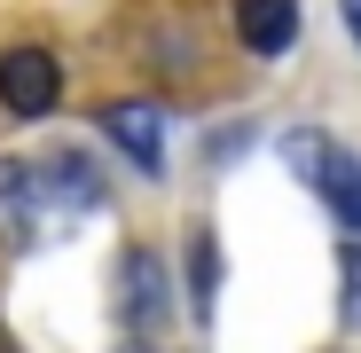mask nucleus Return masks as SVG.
<instances>
[{"label": "nucleus", "instance_id": "obj_1", "mask_svg": "<svg viewBox=\"0 0 361 353\" xmlns=\"http://www.w3.org/2000/svg\"><path fill=\"white\" fill-rule=\"evenodd\" d=\"M283 165L307 181L330 212H338V228H361V165L330 142V134H314V126H298V134H283Z\"/></svg>", "mask_w": 361, "mask_h": 353}, {"label": "nucleus", "instance_id": "obj_2", "mask_svg": "<svg viewBox=\"0 0 361 353\" xmlns=\"http://www.w3.org/2000/svg\"><path fill=\"white\" fill-rule=\"evenodd\" d=\"M55 102H63V71H55L47 47H8V55H0V110L47 118Z\"/></svg>", "mask_w": 361, "mask_h": 353}, {"label": "nucleus", "instance_id": "obj_3", "mask_svg": "<svg viewBox=\"0 0 361 353\" xmlns=\"http://www.w3.org/2000/svg\"><path fill=\"white\" fill-rule=\"evenodd\" d=\"M118 314H126L134 330H157L173 314V290H165V267L149 252H126L118 259Z\"/></svg>", "mask_w": 361, "mask_h": 353}, {"label": "nucleus", "instance_id": "obj_4", "mask_svg": "<svg viewBox=\"0 0 361 353\" xmlns=\"http://www.w3.org/2000/svg\"><path fill=\"white\" fill-rule=\"evenodd\" d=\"M102 134L126 149L142 173L165 165V110H157V102H110V110H102Z\"/></svg>", "mask_w": 361, "mask_h": 353}, {"label": "nucleus", "instance_id": "obj_5", "mask_svg": "<svg viewBox=\"0 0 361 353\" xmlns=\"http://www.w3.org/2000/svg\"><path fill=\"white\" fill-rule=\"evenodd\" d=\"M235 39L252 55H283L298 39V0H235Z\"/></svg>", "mask_w": 361, "mask_h": 353}, {"label": "nucleus", "instance_id": "obj_6", "mask_svg": "<svg viewBox=\"0 0 361 353\" xmlns=\"http://www.w3.org/2000/svg\"><path fill=\"white\" fill-rule=\"evenodd\" d=\"M212 290H220V244H212V228L189 235V299L197 314H212Z\"/></svg>", "mask_w": 361, "mask_h": 353}, {"label": "nucleus", "instance_id": "obj_7", "mask_svg": "<svg viewBox=\"0 0 361 353\" xmlns=\"http://www.w3.org/2000/svg\"><path fill=\"white\" fill-rule=\"evenodd\" d=\"M345 322L361 330V244H345Z\"/></svg>", "mask_w": 361, "mask_h": 353}, {"label": "nucleus", "instance_id": "obj_8", "mask_svg": "<svg viewBox=\"0 0 361 353\" xmlns=\"http://www.w3.org/2000/svg\"><path fill=\"white\" fill-rule=\"evenodd\" d=\"M345 24H353V39H361V0H345Z\"/></svg>", "mask_w": 361, "mask_h": 353}, {"label": "nucleus", "instance_id": "obj_9", "mask_svg": "<svg viewBox=\"0 0 361 353\" xmlns=\"http://www.w3.org/2000/svg\"><path fill=\"white\" fill-rule=\"evenodd\" d=\"M126 353H134V345H126Z\"/></svg>", "mask_w": 361, "mask_h": 353}]
</instances>
